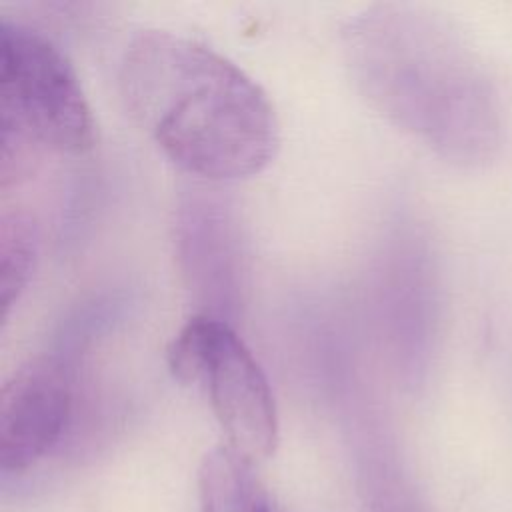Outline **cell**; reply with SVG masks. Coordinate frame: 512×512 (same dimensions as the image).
Wrapping results in <instances>:
<instances>
[{
	"label": "cell",
	"mask_w": 512,
	"mask_h": 512,
	"mask_svg": "<svg viewBox=\"0 0 512 512\" xmlns=\"http://www.w3.org/2000/svg\"><path fill=\"white\" fill-rule=\"evenodd\" d=\"M344 50L368 102L438 156L482 166L498 154V92L448 20L412 4H376L348 24Z\"/></svg>",
	"instance_id": "1"
},
{
	"label": "cell",
	"mask_w": 512,
	"mask_h": 512,
	"mask_svg": "<svg viewBox=\"0 0 512 512\" xmlns=\"http://www.w3.org/2000/svg\"><path fill=\"white\" fill-rule=\"evenodd\" d=\"M118 84L132 118L192 174L242 180L276 156L280 124L264 88L198 40L138 32L120 60Z\"/></svg>",
	"instance_id": "2"
},
{
	"label": "cell",
	"mask_w": 512,
	"mask_h": 512,
	"mask_svg": "<svg viewBox=\"0 0 512 512\" xmlns=\"http://www.w3.org/2000/svg\"><path fill=\"white\" fill-rule=\"evenodd\" d=\"M2 140H26L82 154L96 124L78 74L62 48L20 20H0Z\"/></svg>",
	"instance_id": "3"
},
{
	"label": "cell",
	"mask_w": 512,
	"mask_h": 512,
	"mask_svg": "<svg viewBox=\"0 0 512 512\" xmlns=\"http://www.w3.org/2000/svg\"><path fill=\"white\" fill-rule=\"evenodd\" d=\"M172 374L202 386L228 438L250 462L268 458L278 442V412L272 386L244 340L224 320L188 318L166 350Z\"/></svg>",
	"instance_id": "4"
},
{
	"label": "cell",
	"mask_w": 512,
	"mask_h": 512,
	"mask_svg": "<svg viewBox=\"0 0 512 512\" xmlns=\"http://www.w3.org/2000/svg\"><path fill=\"white\" fill-rule=\"evenodd\" d=\"M72 410V382L56 356L20 364L0 390V468L22 472L60 440Z\"/></svg>",
	"instance_id": "5"
},
{
	"label": "cell",
	"mask_w": 512,
	"mask_h": 512,
	"mask_svg": "<svg viewBox=\"0 0 512 512\" xmlns=\"http://www.w3.org/2000/svg\"><path fill=\"white\" fill-rule=\"evenodd\" d=\"M200 512H284L254 472V462L228 444L206 452L198 470Z\"/></svg>",
	"instance_id": "6"
},
{
	"label": "cell",
	"mask_w": 512,
	"mask_h": 512,
	"mask_svg": "<svg viewBox=\"0 0 512 512\" xmlns=\"http://www.w3.org/2000/svg\"><path fill=\"white\" fill-rule=\"evenodd\" d=\"M38 254V226L28 212H4L0 222V292L2 314L28 284Z\"/></svg>",
	"instance_id": "7"
}]
</instances>
